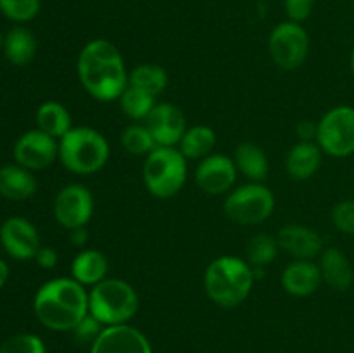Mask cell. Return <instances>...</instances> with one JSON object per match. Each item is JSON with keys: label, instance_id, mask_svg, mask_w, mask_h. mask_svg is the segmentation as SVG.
Instances as JSON below:
<instances>
[{"label": "cell", "instance_id": "cell-1", "mask_svg": "<svg viewBox=\"0 0 354 353\" xmlns=\"http://www.w3.org/2000/svg\"><path fill=\"white\" fill-rule=\"evenodd\" d=\"M76 73L83 89L100 102L120 99L128 87V71L123 55L106 38L90 40L76 61Z\"/></svg>", "mask_w": 354, "mask_h": 353}, {"label": "cell", "instance_id": "cell-2", "mask_svg": "<svg viewBox=\"0 0 354 353\" xmlns=\"http://www.w3.org/2000/svg\"><path fill=\"white\" fill-rule=\"evenodd\" d=\"M33 311L52 331H73L88 315V291L73 277H57L37 291Z\"/></svg>", "mask_w": 354, "mask_h": 353}, {"label": "cell", "instance_id": "cell-3", "mask_svg": "<svg viewBox=\"0 0 354 353\" xmlns=\"http://www.w3.org/2000/svg\"><path fill=\"white\" fill-rule=\"evenodd\" d=\"M254 280L248 260L223 255L207 265L204 272V291L218 307L234 308L248 300Z\"/></svg>", "mask_w": 354, "mask_h": 353}, {"label": "cell", "instance_id": "cell-4", "mask_svg": "<svg viewBox=\"0 0 354 353\" xmlns=\"http://www.w3.org/2000/svg\"><path fill=\"white\" fill-rule=\"evenodd\" d=\"M107 138L90 127H73L59 138V159L62 166L76 175H92L109 161Z\"/></svg>", "mask_w": 354, "mask_h": 353}, {"label": "cell", "instance_id": "cell-5", "mask_svg": "<svg viewBox=\"0 0 354 353\" xmlns=\"http://www.w3.org/2000/svg\"><path fill=\"white\" fill-rule=\"evenodd\" d=\"M138 294L123 279H104L88 291V314L104 327L127 324L138 311Z\"/></svg>", "mask_w": 354, "mask_h": 353}, {"label": "cell", "instance_id": "cell-6", "mask_svg": "<svg viewBox=\"0 0 354 353\" xmlns=\"http://www.w3.org/2000/svg\"><path fill=\"white\" fill-rule=\"evenodd\" d=\"M187 158L178 147H156L145 156L142 179L145 189L159 199L176 196L187 182Z\"/></svg>", "mask_w": 354, "mask_h": 353}, {"label": "cell", "instance_id": "cell-7", "mask_svg": "<svg viewBox=\"0 0 354 353\" xmlns=\"http://www.w3.org/2000/svg\"><path fill=\"white\" fill-rule=\"evenodd\" d=\"M275 196L261 182H249L237 187L227 196L223 211L239 225H258L272 217Z\"/></svg>", "mask_w": 354, "mask_h": 353}, {"label": "cell", "instance_id": "cell-8", "mask_svg": "<svg viewBox=\"0 0 354 353\" xmlns=\"http://www.w3.org/2000/svg\"><path fill=\"white\" fill-rule=\"evenodd\" d=\"M322 152L332 158L354 154V107L335 106L317 123V138Z\"/></svg>", "mask_w": 354, "mask_h": 353}, {"label": "cell", "instance_id": "cell-9", "mask_svg": "<svg viewBox=\"0 0 354 353\" xmlns=\"http://www.w3.org/2000/svg\"><path fill=\"white\" fill-rule=\"evenodd\" d=\"M270 57L279 68L292 71L303 66L310 52V37L301 23L283 21L277 24L268 38Z\"/></svg>", "mask_w": 354, "mask_h": 353}, {"label": "cell", "instance_id": "cell-10", "mask_svg": "<svg viewBox=\"0 0 354 353\" xmlns=\"http://www.w3.org/2000/svg\"><path fill=\"white\" fill-rule=\"evenodd\" d=\"M54 218L68 230L85 227L93 215V196L82 183L62 187L54 199Z\"/></svg>", "mask_w": 354, "mask_h": 353}, {"label": "cell", "instance_id": "cell-11", "mask_svg": "<svg viewBox=\"0 0 354 353\" xmlns=\"http://www.w3.org/2000/svg\"><path fill=\"white\" fill-rule=\"evenodd\" d=\"M59 158L57 138L50 137L45 132L28 130L14 144V159L17 165L37 172L45 170Z\"/></svg>", "mask_w": 354, "mask_h": 353}, {"label": "cell", "instance_id": "cell-12", "mask_svg": "<svg viewBox=\"0 0 354 353\" xmlns=\"http://www.w3.org/2000/svg\"><path fill=\"white\" fill-rule=\"evenodd\" d=\"M0 244L10 258L19 262L33 260L41 248L37 227L23 217H9L3 221L0 227Z\"/></svg>", "mask_w": 354, "mask_h": 353}, {"label": "cell", "instance_id": "cell-13", "mask_svg": "<svg viewBox=\"0 0 354 353\" xmlns=\"http://www.w3.org/2000/svg\"><path fill=\"white\" fill-rule=\"evenodd\" d=\"M145 127L151 132L158 147H176L187 130V120L183 111L171 102H156Z\"/></svg>", "mask_w": 354, "mask_h": 353}, {"label": "cell", "instance_id": "cell-14", "mask_svg": "<svg viewBox=\"0 0 354 353\" xmlns=\"http://www.w3.org/2000/svg\"><path fill=\"white\" fill-rule=\"evenodd\" d=\"M196 183L203 192L220 196L228 192L237 180V166L225 154H209L196 168Z\"/></svg>", "mask_w": 354, "mask_h": 353}, {"label": "cell", "instance_id": "cell-15", "mask_svg": "<svg viewBox=\"0 0 354 353\" xmlns=\"http://www.w3.org/2000/svg\"><path fill=\"white\" fill-rule=\"evenodd\" d=\"M90 353H152V346L144 332L121 324L104 327L90 346Z\"/></svg>", "mask_w": 354, "mask_h": 353}, {"label": "cell", "instance_id": "cell-16", "mask_svg": "<svg viewBox=\"0 0 354 353\" xmlns=\"http://www.w3.org/2000/svg\"><path fill=\"white\" fill-rule=\"evenodd\" d=\"M279 248L294 260H313L324 251V239L315 228L299 224L283 225L277 234Z\"/></svg>", "mask_w": 354, "mask_h": 353}, {"label": "cell", "instance_id": "cell-17", "mask_svg": "<svg viewBox=\"0 0 354 353\" xmlns=\"http://www.w3.org/2000/svg\"><path fill=\"white\" fill-rule=\"evenodd\" d=\"M280 282L286 293L296 298H306L317 293L322 280L320 266L311 260H294L283 269Z\"/></svg>", "mask_w": 354, "mask_h": 353}, {"label": "cell", "instance_id": "cell-18", "mask_svg": "<svg viewBox=\"0 0 354 353\" xmlns=\"http://www.w3.org/2000/svg\"><path fill=\"white\" fill-rule=\"evenodd\" d=\"M322 280L335 291H348L353 286L354 266L344 251L339 248H327L322 251L320 262Z\"/></svg>", "mask_w": 354, "mask_h": 353}, {"label": "cell", "instance_id": "cell-19", "mask_svg": "<svg viewBox=\"0 0 354 353\" xmlns=\"http://www.w3.org/2000/svg\"><path fill=\"white\" fill-rule=\"evenodd\" d=\"M322 149L315 141H299L292 145L286 158V170L290 179L308 180L322 165Z\"/></svg>", "mask_w": 354, "mask_h": 353}, {"label": "cell", "instance_id": "cell-20", "mask_svg": "<svg viewBox=\"0 0 354 353\" xmlns=\"http://www.w3.org/2000/svg\"><path fill=\"white\" fill-rule=\"evenodd\" d=\"M38 182L33 172L21 165H6L0 168V196L10 201H24L35 196Z\"/></svg>", "mask_w": 354, "mask_h": 353}, {"label": "cell", "instance_id": "cell-21", "mask_svg": "<svg viewBox=\"0 0 354 353\" xmlns=\"http://www.w3.org/2000/svg\"><path fill=\"white\" fill-rule=\"evenodd\" d=\"M109 260L99 249H83L75 256L71 263V277L82 286L93 287L107 279Z\"/></svg>", "mask_w": 354, "mask_h": 353}, {"label": "cell", "instance_id": "cell-22", "mask_svg": "<svg viewBox=\"0 0 354 353\" xmlns=\"http://www.w3.org/2000/svg\"><path fill=\"white\" fill-rule=\"evenodd\" d=\"M237 172L248 176L251 182H263L268 176L270 163L265 151L254 142H242L237 145L234 156Z\"/></svg>", "mask_w": 354, "mask_h": 353}, {"label": "cell", "instance_id": "cell-23", "mask_svg": "<svg viewBox=\"0 0 354 353\" xmlns=\"http://www.w3.org/2000/svg\"><path fill=\"white\" fill-rule=\"evenodd\" d=\"M37 38L28 28L14 26L3 40V54L14 66H26L37 55Z\"/></svg>", "mask_w": 354, "mask_h": 353}, {"label": "cell", "instance_id": "cell-24", "mask_svg": "<svg viewBox=\"0 0 354 353\" xmlns=\"http://www.w3.org/2000/svg\"><path fill=\"white\" fill-rule=\"evenodd\" d=\"M35 120H37L38 130L45 132L54 138H61L73 128L68 107L55 100H47V102L40 104L37 114H35Z\"/></svg>", "mask_w": 354, "mask_h": 353}, {"label": "cell", "instance_id": "cell-25", "mask_svg": "<svg viewBox=\"0 0 354 353\" xmlns=\"http://www.w3.org/2000/svg\"><path fill=\"white\" fill-rule=\"evenodd\" d=\"M216 145V132L207 125H194L187 128L178 149L187 159H204Z\"/></svg>", "mask_w": 354, "mask_h": 353}, {"label": "cell", "instance_id": "cell-26", "mask_svg": "<svg viewBox=\"0 0 354 353\" xmlns=\"http://www.w3.org/2000/svg\"><path fill=\"white\" fill-rule=\"evenodd\" d=\"M128 85L158 97L168 87V73L158 64H138L128 73Z\"/></svg>", "mask_w": 354, "mask_h": 353}, {"label": "cell", "instance_id": "cell-27", "mask_svg": "<svg viewBox=\"0 0 354 353\" xmlns=\"http://www.w3.org/2000/svg\"><path fill=\"white\" fill-rule=\"evenodd\" d=\"M121 111L133 121H145L152 107L156 106V97L137 87L128 85L120 96Z\"/></svg>", "mask_w": 354, "mask_h": 353}, {"label": "cell", "instance_id": "cell-28", "mask_svg": "<svg viewBox=\"0 0 354 353\" xmlns=\"http://www.w3.org/2000/svg\"><path fill=\"white\" fill-rule=\"evenodd\" d=\"M121 145H123L124 151L133 156H147L149 152L158 147L145 123L128 125L121 132Z\"/></svg>", "mask_w": 354, "mask_h": 353}, {"label": "cell", "instance_id": "cell-29", "mask_svg": "<svg viewBox=\"0 0 354 353\" xmlns=\"http://www.w3.org/2000/svg\"><path fill=\"white\" fill-rule=\"evenodd\" d=\"M277 253H279V242H277V237L270 234H256L248 242V249H245L249 265L261 266V269L275 260Z\"/></svg>", "mask_w": 354, "mask_h": 353}, {"label": "cell", "instance_id": "cell-30", "mask_svg": "<svg viewBox=\"0 0 354 353\" xmlns=\"http://www.w3.org/2000/svg\"><path fill=\"white\" fill-rule=\"evenodd\" d=\"M41 0H0V10L16 23H28L40 12Z\"/></svg>", "mask_w": 354, "mask_h": 353}, {"label": "cell", "instance_id": "cell-31", "mask_svg": "<svg viewBox=\"0 0 354 353\" xmlns=\"http://www.w3.org/2000/svg\"><path fill=\"white\" fill-rule=\"evenodd\" d=\"M0 353H47V348L37 334L23 332L7 338L0 345Z\"/></svg>", "mask_w": 354, "mask_h": 353}, {"label": "cell", "instance_id": "cell-32", "mask_svg": "<svg viewBox=\"0 0 354 353\" xmlns=\"http://www.w3.org/2000/svg\"><path fill=\"white\" fill-rule=\"evenodd\" d=\"M332 221L335 228L346 235H354V199H344L332 210Z\"/></svg>", "mask_w": 354, "mask_h": 353}, {"label": "cell", "instance_id": "cell-33", "mask_svg": "<svg viewBox=\"0 0 354 353\" xmlns=\"http://www.w3.org/2000/svg\"><path fill=\"white\" fill-rule=\"evenodd\" d=\"M102 329L104 325L88 314L75 329H73V334H75V339L78 343H90V345H92L97 339V336L102 332Z\"/></svg>", "mask_w": 354, "mask_h": 353}, {"label": "cell", "instance_id": "cell-34", "mask_svg": "<svg viewBox=\"0 0 354 353\" xmlns=\"http://www.w3.org/2000/svg\"><path fill=\"white\" fill-rule=\"evenodd\" d=\"M315 7V0H283V9L289 16V21L303 23L311 16Z\"/></svg>", "mask_w": 354, "mask_h": 353}, {"label": "cell", "instance_id": "cell-35", "mask_svg": "<svg viewBox=\"0 0 354 353\" xmlns=\"http://www.w3.org/2000/svg\"><path fill=\"white\" fill-rule=\"evenodd\" d=\"M35 260H37V263L41 269L50 270L57 265V251H55L54 248H50V246H41V248L38 249Z\"/></svg>", "mask_w": 354, "mask_h": 353}, {"label": "cell", "instance_id": "cell-36", "mask_svg": "<svg viewBox=\"0 0 354 353\" xmlns=\"http://www.w3.org/2000/svg\"><path fill=\"white\" fill-rule=\"evenodd\" d=\"M296 134L301 141H315L317 138V123L310 120L299 121L296 127Z\"/></svg>", "mask_w": 354, "mask_h": 353}, {"label": "cell", "instance_id": "cell-37", "mask_svg": "<svg viewBox=\"0 0 354 353\" xmlns=\"http://www.w3.org/2000/svg\"><path fill=\"white\" fill-rule=\"evenodd\" d=\"M69 239H71L73 244L82 248V246H85L88 242V232H86L85 227L75 228V230H69Z\"/></svg>", "mask_w": 354, "mask_h": 353}, {"label": "cell", "instance_id": "cell-38", "mask_svg": "<svg viewBox=\"0 0 354 353\" xmlns=\"http://www.w3.org/2000/svg\"><path fill=\"white\" fill-rule=\"evenodd\" d=\"M7 280H9V265H7L6 260L0 258V289L6 286Z\"/></svg>", "mask_w": 354, "mask_h": 353}, {"label": "cell", "instance_id": "cell-39", "mask_svg": "<svg viewBox=\"0 0 354 353\" xmlns=\"http://www.w3.org/2000/svg\"><path fill=\"white\" fill-rule=\"evenodd\" d=\"M349 68H351V73H353V76H354V47H353V51H351V57H349Z\"/></svg>", "mask_w": 354, "mask_h": 353}, {"label": "cell", "instance_id": "cell-40", "mask_svg": "<svg viewBox=\"0 0 354 353\" xmlns=\"http://www.w3.org/2000/svg\"><path fill=\"white\" fill-rule=\"evenodd\" d=\"M3 40H6V37H3V35L0 33V51H3Z\"/></svg>", "mask_w": 354, "mask_h": 353}, {"label": "cell", "instance_id": "cell-41", "mask_svg": "<svg viewBox=\"0 0 354 353\" xmlns=\"http://www.w3.org/2000/svg\"><path fill=\"white\" fill-rule=\"evenodd\" d=\"M353 286H354V279H353Z\"/></svg>", "mask_w": 354, "mask_h": 353}, {"label": "cell", "instance_id": "cell-42", "mask_svg": "<svg viewBox=\"0 0 354 353\" xmlns=\"http://www.w3.org/2000/svg\"><path fill=\"white\" fill-rule=\"evenodd\" d=\"M353 7H354V0H353Z\"/></svg>", "mask_w": 354, "mask_h": 353}]
</instances>
